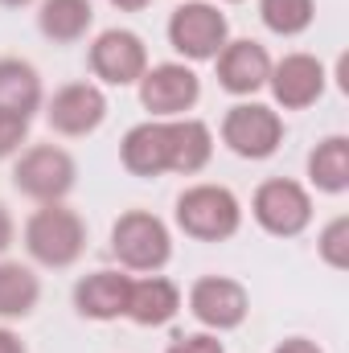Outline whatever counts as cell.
<instances>
[{"mask_svg": "<svg viewBox=\"0 0 349 353\" xmlns=\"http://www.w3.org/2000/svg\"><path fill=\"white\" fill-rule=\"evenodd\" d=\"M0 353H29L25 350V341H21L8 325H0Z\"/></svg>", "mask_w": 349, "mask_h": 353, "instance_id": "cell-28", "label": "cell"}, {"mask_svg": "<svg viewBox=\"0 0 349 353\" xmlns=\"http://www.w3.org/2000/svg\"><path fill=\"white\" fill-rule=\"evenodd\" d=\"M111 255L119 259V267H128V271L152 275V271H161V267L173 259V234H169V226L157 214L128 210L111 226Z\"/></svg>", "mask_w": 349, "mask_h": 353, "instance_id": "cell-3", "label": "cell"}, {"mask_svg": "<svg viewBox=\"0 0 349 353\" xmlns=\"http://www.w3.org/2000/svg\"><path fill=\"white\" fill-rule=\"evenodd\" d=\"M214 70H218V87L235 99H251L255 90L267 87V74H271V54L267 46H259L255 37H235L218 50L214 58Z\"/></svg>", "mask_w": 349, "mask_h": 353, "instance_id": "cell-13", "label": "cell"}, {"mask_svg": "<svg viewBox=\"0 0 349 353\" xmlns=\"http://www.w3.org/2000/svg\"><path fill=\"white\" fill-rule=\"evenodd\" d=\"M317 255L333 267V271H346L349 267V218L346 214H337L333 222L321 226V234H317Z\"/></svg>", "mask_w": 349, "mask_h": 353, "instance_id": "cell-23", "label": "cell"}, {"mask_svg": "<svg viewBox=\"0 0 349 353\" xmlns=\"http://www.w3.org/2000/svg\"><path fill=\"white\" fill-rule=\"evenodd\" d=\"M41 300V279L33 275V267L17 263V259H0V321H25Z\"/></svg>", "mask_w": 349, "mask_h": 353, "instance_id": "cell-20", "label": "cell"}, {"mask_svg": "<svg viewBox=\"0 0 349 353\" xmlns=\"http://www.w3.org/2000/svg\"><path fill=\"white\" fill-rule=\"evenodd\" d=\"M165 353H226V345L218 341V333H185Z\"/></svg>", "mask_w": 349, "mask_h": 353, "instance_id": "cell-25", "label": "cell"}, {"mask_svg": "<svg viewBox=\"0 0 349 353\" xmlns=\"http://www.w3.org/2000/svg\"><path fill=\"white\" fill-rule=\"evenodd\" d=\"M177 226L193 243H226L243 226V201L230 185H214V181L189 185L177 197Z\"/></svg>", "mask_w": 349, "mask_h": 353, "instance_id": "cell-2", "label": "cell"}, {"mask_svg": "<svg viewBox=\"0 0 349 353\" xmlns=\"http://www.w3.org/2000/svg\"><path fill=\"white\" fill-rule=\"evenodd\" d=\"M165 33L185 62H214L218 50L230 41V21L214 0H185L173 8Z\"/></svg>", "mask_w": 349, "mask_h": 353, "instance_id": "cell-4", "label": "cell"}, {"mask_svg": "<svg viewBox=\"0 0 349 353\" xmlns=\"http://www.w3.org/2000/svg\"><path fill=\"white\" fill-rule=\"evenodd\" d=\"M21 243H25V255L33 263L66 271V267L79 263L83 251H87V222L66 201H50V205H37L25 218Z\"/></svg>", "mask_w": 349, "mask_h": 353, "instance_id": "cell-1", "label": "cell"}, {"mask_svg": "<svg viewBox=\"0 0 349 353\" xmlns=\"http://www.w3.org/2000/svg\"><path fill=\"white\" fill-rule=\"evenodd\" d=\"M107 119V94L99 83H66L50 94L46 103V123L50 132L66 136V140H79V136H90L99 132Z\"/></svg>", "mask_w": 349, "mask_h": 353, "instance_id": "cell-11", "label": "cell"}, {"mask_svg": "<svg viewBox=\"0 0 349 353\" xmlns=\"http://www.w3.org/2000/svg\"><path fill=\"white\" fill-rule=\"evenodd\" d=\"M128 288H132V275H123V271H111V267L90 271L74 283V308H79V316L99 321V325L119 321L128 312Z\"/></svg>", "mask_w": 349, "mask_h": 353, "instance_id": "cell-15", "label": "cell"}, {"mask_svg": "<svg viewBox=\"0 0 349 353\" xmlns=\"http://www.w3.org/2000/svg\"><path fill=\"white\" fill-rule=\"evenodd\" d=\"M4 8H25V4H33V0H0Z\"/></svg>", "mask_w": 349, "mask_h": 353, "instance_id": "cell-30", "label": "cell"}, {"mask_svg": "<svg viewBox=\"0 0 349 353\" xmlns=\"http://www.w3.org/2000/svg\"><path fill=\"white\" fill-rule=\"evenodd\" d=\"M308 181L321 193H346L349 189V136H325L308 152Z\"/></svg>", "mask_w": 349, "mask_h": 353, "instance_id": "cell-21", "label": "cell"}, {"mask_svg": "<svg viewBox=\"0 0 349 353\" xmlns=\"http://www.w3.org/2000/svg\"><path fill=\"white\" fill-rule=\"evenodd\" d=\"M259 21L275 37H300L317 21V0H259Z\"/></svg>", "mask_w": 349, "mask_h": 353, "instance_id": "cell-22", "label": "cell"}, {"mask_svg": "<svg viewBox=\"0 0 349 353\" xmlns=\"http://www.w3.org/2000/svg\"><path fill=\"white\" fill-rule=\"evenodd\" d=\"M251 218L271 239H296L312 222V193L292 176H271L251 197Z\"/></svg>", "mask_w": 349, "mask_h": 353, "instance_id": "cell-7", "label": "cell"}, {"mask_svg": "<svg viewBox=\"0 0 349 353\" xmlns=\"http://www.w3.org/2000/svg\"><path fill=\"white\" fill-rule=\"evenodd\" d=\"M169 136H173L169 173L193 176L214 161V132H210V123H201L193 115H181V119H169Z\"/></svg>", "mask_w": 349, "mask_h": 353, "instance_id": "cell-18", "label": "cell"}, {"mask_svg": "<svg viewBox=\"0 0 349 353\" xmlns=\"http://www.w3.org/2000/svg\"><path fill=\"white\" fill-rule=\"evenodd\" d=\"M12 234H17V226H12V214L4 210V201H0V255L12 247Z\"/></svg>", "mask_w": 349, "mask_h": 353, "instance_id": "cell-27", "label": "cell"}, {"mask_svg": "<svg viewBox=\"0 0 349 353\" xmlns=\"http://www.w3.org/2000/svg\"><path fill=\"white\" fill-rule=\"evenodd\" d=\"M222 4H239V0H222Z\"/></svg>", "mask_w": 349, "mask_h": 353, "instance_id": "cell-31", "label": "cell"}, {"mask_svg": "<svg viewBox=\"0 0 349 353\" xmlns=\"http://www.w3.org/2000/svg\"><path fill=\"white\" fill-rule=\"evenodd\" d=\"M189 312L210 333H230L251 312V292L230 275H201L189 288Z\"/></svg>", "mask_w": 349, "mask_h": 353, "instance_id": "cell-10", "label": "cell"}, {"mask_svg": "<svg viewBox=\"0 0 349 353\" xmlns=\"http://www.w3.org/2000/svg\"><path fill=\"white\" fill-rule=\"evenodd\" d=\"M79 181V165L74 157L62 148V144H33L17 157L12 165V185L17 193H25L29 201L37 205H50V201H66L70 189Z\"/></svg>", "mask_w": 349, "mask_h": 353, "instance_id": "cell-5", "label": "cell"}, {"mask_svg": "<svg viewBox=\"0 0 349 353\" xmlns=\"http://www.w3.org/2000/svg\"><path fill=\"white\" fill-rule=\"evenodd\" d=\"M90 25H94V4L90 0H41L37 4V29L54 46L83 41Z\"/></svg>", "mask_w": 349, "mask_h": 353, "instance_id": "cell-19", "label": "cell"}, {"mask_svg": "<svg viewBox=\"0 0 349 353\" xmlns=\"http://www.w3.org/2000/svg\"><path fill=\"white\" fill-rule=\"evenodd\" d=\"M267 87H271L275 107H283V111H304V107H312V103L325 94L329 70H325V62L312 58V54H283L279 62H271Z\"/></svg>", "mask_w": 349, "mask_h": 353, "instance_id": "cell-12", "label": "cell"}, {"mask_svg": "<svg viewBox=\"0 0 349 353\" xmlns=\"http://www.w3.org/2000/svg\"><path fill=\"white\" fill-rule=\"evenodd\" d=\"M271 353H325L317 341H308V337H288V341H279Z\"/></svg>", "mask_w": 349, "mask_h": 353, "instance_id": "cell-26", "label": "cell"}, {"mask_svg": "<svg viewBox=\"0 0 349 353\" xmlns=\"http://www.w3.org/2000/svg\"><path fill=\"white\" fill-rule=\"evenodd\" d=\"M222 144L243 161H267L283 144V119L275 107L243 99L222 115Z\"/></svg>", "mask_w": 349, "mask_h": 353, "instance_id": "cell-6", "label": "cell"}, {"mask_svg": "<svg viewBox=\"0 0 349 353\" xmlns=\"http://www.w3.org/2000/svg\"><path fill=\"white\" fill-rule=\"evenodd\" d=\"M46 107V87L33 62L25 58H0V111L33 119Z\"/></svg>", "mask_w": 349, "mask_h": 353, "instance_id": "cell-17", "label": "cell"}, {"mask_svg": "<svg viewBox=\"0 0 349 353\" xmlns=\"http://www.w3.org/2000/svg\"><path fill=\"white\" fill-rule=\"evenodd\" d=\"M144 111H152V119H181L185 111L197 107L201 99V79L189 62H161L148 66L144 79L136 83Z\"/></svg>", "mask_w": 349, "mask_h": 353, "instance_id": "cell-9", "label": "cell"}, {"mask_svg": "<svg viewBox=\"0 0 349 353\" xmlns=\"http://www.w3.org/2000/svg\"><path fill=\"white\" fill-rule=\"evenodd\" d=\"M169 157H173V136H169V119H144L136 128H128V136L119 140V161L132 176H161L169 173Z\"/></svg>", "mask_w": 349, "mask_h": 353, "instance_id": "cell-14", "label": "cell"}, {"mask_svg": "<svg viewBox=\"0 0 349 353\" xmlns=\"http://www.w3.org/2000/svg\"><path fill=\"white\" fill-rule=\"evenodd\" d=\"M152 0H111V8H119V12H144Z\"/></svg>", "mask_w": 349, "mask_h": 353, "instance_id": "cell-29", "label": "cell"}, {"mask_svg": "<svg viewBox=\"0 0 349 353\" xmlns=\"http://www.w3.org/2000/svg\"><path fill=\"white\" fill-rule=\"evenodd\" d=\"M177 312H181V288H177L169 275H144V279H132L128 288V321L140 325V329H161L169 325Z\"/></svg>", "mask_w": 349, "mask_h": 353, "instance_id": "cell-16", "label": "cell"}, {"mask_svg": "<svg viewBox=\"0 0 349 353\" xmlns=\"http://www.w3.org/2000/svg\"><path fill=\"white\" fill-rule=\"evenodd\" d=\"M21 144H29V119L0 111V161L17 157V152H21Z\"/></svg>", "mask_w": 349, "mask_h": 353, "instance_id": "cell-24", "label": "cell"}, {"mask_svg": "<svg viewBox=\"0 0 349 353\" xmlns=\"http://www.w3.org/2000/svg\"><path fill=\"white\" fill-rule=\"evenodd\" d=\"M90 74L103 83V87H136L148 70V46L140 33L115 25V29H103L87 50Z\"/></svg>", "mask_w": 349, "mask_h": 353, "instance_id": "cell-8", "label": "cell"}]
</instances>
